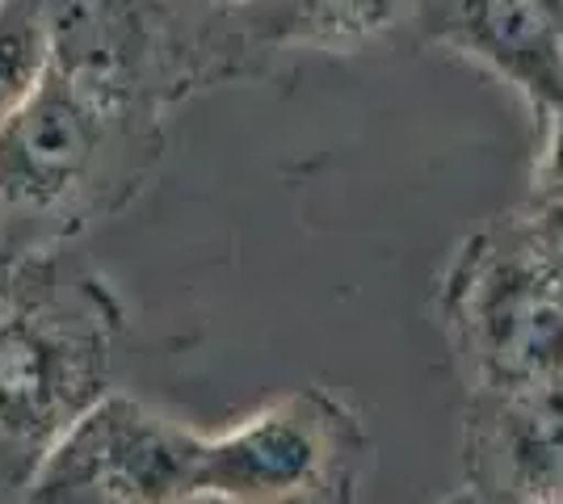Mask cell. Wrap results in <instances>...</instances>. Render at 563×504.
Returning <instances> with one entry per match:
<instances>
[{"mask_svg": "<svg viewBox=\"0 0 563 504\" xmlns=\"http://www.w3.org/2000/svg\"><path fill=\"white\" fill-rule=\"evenodd\" d=\"M467 483L521 501H563V370L500 395H471Z\"/></svg>", "mask_w": 563, "mask_h": 504, "instance_id": "8992f818", "label": "cell"}, {"mask_svg": "<svg viewBox=\"0 0 563 504\" xmlns=\"http://www.w3.org/2000/svg\"><path fill=\"white\" fill-rule=\"evenodd\" d=\"M442 504H563V501H521V496H500V492H484V488H471L463 483L454 496H446Z\"/></svg>", "mask_w": 563, "mask_h": 504, "instance_id": "8fae6325", "label": "cell"}, {"mask_svg": "<svg viewBox=\"0 0 563 504\" xmlns=\"http://www.w3.org/2000/svg\"><path fill=\"white\" fill-rule=\"evenodd\" d=\"M408 0H286L290 38L311 47H353L399 22Z\"/></svg>", "mask_w": 563, "mask_h": 504, "instance_id": "9c48e42d", "label": "cell"}, {"mask_svg": "<svg viewBox=\"0 0 563 504\" xmlns=\"http://www.w3.org/2000/svg\"><path fill=\"white\" fill-rule=\"evenodd\" d=\"M43 458V446L0 437V504H30V480Z\"/></svg>", "mask_w": 563, "mask_h": 504, "instance_id": "30bf717a", "label": "cell"}, {"mask_svg": "<svg viewBox=\"0 0 563 504\" xmlns=\"http://www.w3.org/2000/svg\"><path fill=\"white\" fill-rule=\"evenodd\" d=\"M122 110L51 55L30 97L0 122V206L22 215L80 206L101 177Z\"/></svg>", "mask_w": 563, "mask_h": 504, "instance_id": "5b68a950", "label": "cell"}, {"mask_svg": "<svg viewBox=\"0 0 563 504\" xmlns=\"http://www.w3.org/2000/svg\"><path fill=\"white\" fill-rule=\"evenodd\" d=\"M118 303L97 278H38L0 294V437L47 450L110 387Z\"/></svg>", "mask_w": 563, "mask_h": 504, "instance_id": "7a4b0ae2", "label": "cell"}, {"mask_svg": "<svg viewBox=\"0 0 563 504\" xmlns=\"http://www.w3.org/2000/svg\"><path fill=\"white\" fill-rule=\"evenodd\" d=\"M375 441L329 387H295L202 433L198 504H357Z\"/></svg>", "mask_w": 563, "mask_h": 504, "instance_id": "3957f363", "label": "cell"}, {"mask_svg": "<svg viewBox=\"0 0 563 504\" xmlns=\"http://www.w3.org/2000/svg\"><path fill=\"white\" fill-rule=\"evenodd\" d=\"M51 64V22L34 0H0V122L22 105Z\"/></svg>", "mask_w": 563, "mask_h": 504, "instance_id": "ba28073f", "label": "cell"}, {"mask_svg": "<svg viewBox=\"0 0 563 504\" xmlns=\"http://www.w3.org/2000/svg\"><path fill=\"white\" fill-rule=\"evenodd\" d=\"M551 4H555V9H560V13H563V0H551Z\"/></svg>", "mask_w": 563, "mask_h": 504, "instance_id": "7c38bea8", "label": "cell"}, {"mask_svg": "<svg viewBox=\"0 0 563 504\" xmlns=\"http://www.w3.org/2000/svg\"><path fill=\"white\" fill-rule=\"evenodd\" d=\"M202 433L106 391L51 441L30 504H198Z\"/></svg>", "mask_w": 563, "mask_h": 504, "instance_id": "277c9868", "label": "cell"}, {"mask_svg": "<svg viewBox=\"0 0 563 504\" xmlns=\"http://www.w3.org/2000/svg\"><path fill=\"white\" fill-rule=\"evenodd\" d=\"M438 312L471 395H500L563 370V273L526 219L475 232L438 287Z\"/></svg>", "mask_w": 563, "mask_h": 504, "instance_id": "6da1fadb", "label": "cell"}, {"mask_svg": "<svg viewBox=\"0 0 563 504\" xmlns=\"http://www.w3.org/2000/svg\"><path fill=\"white\" fill-rule=\"evenodd\" d=\"M438 38L505 76L526 101L563 110V13L551 0H429Z\"/></svg>", "mask_w": 563, "mask_h": 504, "instance_id": "52a82bcc", "label": "cell"}]
</instances>
